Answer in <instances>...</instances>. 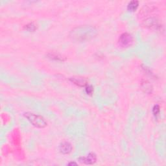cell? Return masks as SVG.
<instances>
[{
  "label": "cell",
  "mask_w": 166,
  "mask_h": 166,
  "mask_svg": "<svg viewBox=\"0 0 166 166\" xmlns=\"http://www.w3.org/2000/svg\"><path fill=\"white\" fill-rule=\"evenodd\" d=\"M143 25L147 28L154 31H160L162 29V22L154 17H150L145 20L143 22Z\"/></svg>",
  "instance_id": "obj_3"
},
{
  "label": "cell",
  "mask_w": 166,
  "mask_h": 166,
  "mask_svg": "<svg viewBox=\"0 0 166 166\" xmlns=\"http://www.w3.org/2000/svg\"><path fill=\"white\" fill-rule=\"evenodd\" d=\"M79 161L88 165H92L97 161V156L95 153H90L85 157H81L79 158Z\"/></svg>",
  "instance_id": "obj_5"
},
{
  "label": "cell",
  "mask_w": 166,
  "mask_h": 166,
  "mask_svg": "<svg viewBox=\"0 0 166 166\" xmlns=\"http://www.w3.org/2000/svg\"><path fill=\"white\" fill-rule=\"evenodd\" d=\"M138 6H139V2L134 0V1H131L127 5V10L130 12H134L138 9Z\"/></svg>",
  "instance_id": "obj_9"
},
{
  "label": "cell",
  "mask_w": 166,
  "mask_h": 166,
  "mask_svg": "<svg viewBox=\"0 0 166 166\" xmlns=\"http://www.w3.org/2000/svg\"><path fill=\"white\" fill-rule=\"evenodd\" d=\"M85 91H86V93L87 94H88V95H91V94H92V93L93 92V88L92 85H87L85 86Z\"/></svg>",
  "instance_id": "obj_13"
},
{
  "label": "cell",
  "mask_w": 166,
  "mask_h": 166,
  "mask_svg": "<svg viewBox=\"0 0 166 166\" xmlns=\"http://www.w3.org/2000/svg\"><path fill=\"white\" fill-rule=\"evenodd\" d=\"M70 80L74 83L75 85L81 87H85L88 85L87 81L85 79L80 78V77H78V78L77 77H72V78H70Z\"/></svg>",
  "instance_id": "obj_7"
},
{
  "label": "cell",
  "mask_w": 166,
  "mask_h": 166,
  "mask_svg": "<svg viewBox=\"0 0 166 166\" xmlns=\"http://www.w3.org/2000/svg\"><path fill=\"white\" fill-rule=\"evenodd\" d=\"M68 165H77V164L76 163H75V162H71V163H69Z\"/></svg>",
  "instance_id": "obj_14"
},
{
  "label": "cell",
  "mask_w": 166,
  "mask_h": 166,
  "mask_svg": "<svg viewBox=\"0 0 166 166\" xmlns=\"http://www.w3.org/2000/svg\"><path fill=\"white\" fill-rule=\"evenodd\" d=\"M24 116L33 126L37 127V128H44L47 125L45 119L40 115L31 112H26L24 114Z\"/></svg>",
  "instance_id": "obj_2"
},
{
  "label": "cell",
  "mask_w": 166,
  "mask_h": 166,
  "mask_svg": "<svg viewBox=\"0 0 166 166\" xmlns=\"http://www.w3.org/2000/svg\"><path fill=\"white\" fill-rule=\"evenodd\" d=\"M47 57L49 58H50L51 60H56V61H64L65 58L62 57L61 55H60L58 54H56V53H49L47 55Z\"/></svg>",
  "instance_id": "obj_10"
},
{
  "label": "cell",
  "mask_w": 166,
  "mask_h": 166,
  "mask_svg": "<svg viewBox=\"0 0 166 166\" xmlns=\"http://www.w3.org/2000/svg\"><path fill=\"white\" fill-rule=\"evenodd\" d=\"M141 86L143 90L145 93H150L152 92L153 90V86L151 85V83L147 80H142L141 82Z\"/></svg>",
  "instance_id": "obj_8"
},
{
  "label": "cell",
  "mask_w": 166,
  "mask_h": 166,
  "mask_svg": "<svg viewBox=\"0 0 166 166\" xmlns=\"http://www.w3.org/2000/svg\"><path fill=\"white\" fill-rule=\"evenodd\" d=\"M160 112V107L159 105L156 104L154 105V107L153 108V115L155 116V117H157V116L159 115Z\"/></svg>",
  "instance_id": "obj_12"
},
{
  "label": "cell",
  "mask_w": 166,
  "mask_h": 166,
  "mask_svg": "<svg viewBox=\"0 0 166 166\" xmlns=\"http://www.w3.org/2000/svg\"><path fill=\"white\" fill-rule=\"evenodd\" d=\"M97 35V30L92 26L77 27L71 32V37L75 41L85 42L90 40Z\"/></svg>",
  "instance_id": "obj_1"
},
{
  "label": "cell",
  "mask_w": 166,
  "mask_h": 166,
  "mask_svg": "<svg viewBox=\"0 0 166 166\" xmlns=\"http://www.w3.org/2000/svg\"><path fill=\"white\" fill-rule=\"evenodd\" d=\"M36 29H37L36 25L34 23H32V22L24 26V29L29 32H34L35 31H36Z\"/></svg>",
  "instance_id": "obj_11"
},
{
  "label": "cell",
  "mask_w": 166,
  "mask_h": 166,
  "mask_svg": "<svg viewBox=\"0 0 166 166\" xmlns=\"http://www.w3.org/2000/svg\"><path fill=\"white\" fill-rule=\"evenodd\" d=\"M119 43L123 47L131 46L134 43V38L128 32H124L121 34L119 38Z\"/></svg>",
  "instance_id": "obj_4"
},
{
  "label": "cell",
  "mask_w": 166,
  "mask_h": 166,
  "mask_svg": "<svg viewBox=\"0 0 166 166\" xmlns=\"http://www.w3.org/2000/svg\"><path fill=\"white\" fill-rule=\"evenodd\" d=\"M59 151L63 154H69L73 150V147L68 141H63L59 145Z\"/></svg>",
  "instance_id": "obj_6"
}]
</instances>
